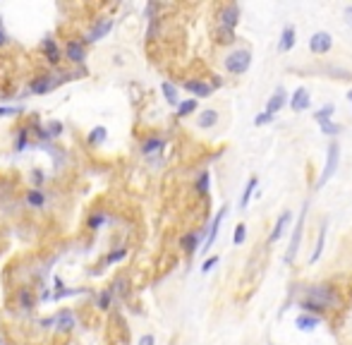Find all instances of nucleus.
Here are the masks:
<instances>
[{
    "label": "nucleus",
    "instance_id": "33",
    "mask_svg": "<svg viewBox=\"0 0 352 345\" xmlns=\"http://www.w3.org/2000/svg\"><path fill=\"white\" fill-rule=\"evenodd\" d=\"M273 118H276V115H271V113H259L257 118H254V125H257V127H261V125H269V123H273Z\"/></svg>",
    "mask_w": 352,
    "mask_h": 345
},
{
    "label": "nucleus",
    "instance_id": "14",
    "mask_svg": "<svg viewBox=\"0 0 352 345\" xmlns=\"http://www.w3.org/2000/svg\"><path fill=\"white\" fill-rule=\"evenodd\" d=\"M185 89H187L190 94H194L197 98L211 96V86H209V84H204V82H199V79H190V82H185Z\"/></svg>",
    "mask_w": 352,
    "mask_h": 345
},
{
    "label": "nucleus",
    "instance_id": "5",
    "mask_svg": "<svg viewBox=\"0 0 352 345\" xmlns=\"http://www.w3.org/2000/svg\"><path fill=\"white\" fill-rule=\"evenodd\" d=\"M331 48H333V36H331L328 31H316V34H312V39H309V51H312L314 56H326V53H331Z\"/></svg>",
    "mask_w": 352,
    "mask_h": 345
},
{
    "label": "nucleus",
    "instance_id": "30",
    "mask_svg": "<svg viewBox=\"0 0 352 345\" xmlns=\"http://www.w3.org/2000/svg\"><path fill=\"white\" fill-rule=\"evenodd\" d=\"M244 240H247V225L240 223V225L235 228V233H232V242H235V245H242Z\"/></svg>",
    "mask_w": 352,
    "mask_h": 345
},
{
    "label": "nucleus",
    "instance_id": "29",
    "mask_svg": "<svg viewBox=\"0 0 352 345\" xmlns=\"http://www.w3.org/2000/svg\"><path fill=\"white\" fill-rule=\"evenodd\" d=\"M106 139V127H94L89 132V144H101Z\"/></svg>",
    "mask_w": 352,
    "mask_h": 345
},
{
    "label": "nucleus",
    "instance_id": "28",
    "mask_svg": "<svg viewBox=\"0 0 352 345\" xmlns=\"http://www.w3.org/2000/svg\"><path fill=\"white\" fill-rule=\"evenodd\" d=\"M43 202H46V197H43V192L41 190H31V192L27 194V204L29 207H43Z\"/></svg>",
    "mask_w": 352,
    "mask_h": 345
},
{
    "label": "nucleus",
    "instance_id": "7",
    "mask_svg": "<svg viewBox=\"0 0 352 345\" xmlns=\"http://www.w3.org/2000/svg\"><path fill=\"white\" fill-rule=\"evenodd\" d=\"M312 106V96H309V91L304 89V86H297L295 91H292V98H290V108L295 113H302L307 111Z\"/></svg>",
    "mask_w": 352,
    "mask_h": 345
},
{
    "label": "nucleus",
    "instance_id": "27",
    "mask_svg": "<svg viewBox=\"0 0 352 345\" xmlns=\"http://www.w3.org/2000/svg\"><path fill=\"white\" fill-rule=\"evenodd\" d=\"M197 245H199V235L197 233H187L185 237H182V247H185V252H194L197 249Z\"/></svg>",
    "mask_w": 352,
    "mask_h": 345
},
{
    "label": "nucleus",
    "instance_id": "21",
    "mask_svg": "<svg viewBox=\"0 0 352 345\" xmlns=\"http://www.w3.org/2000/svg\"><path fill=\"white\" fill-rule=\"evenodd\" d=\"M257 185H259V178H257V175L247 180V187H244L242 199H240V208H247V207H249V199H252V194H254V190H257Z\"/></svg>",
    "mask_w": 352,
    "mask_h": 345
},
{
    "label": "nucleus",
    "instance_id": "44",
    "mask_svg": "<svg viewBox=\"0 0 352 345\" xmlns=\"http://www.w3.org/2000/svg\"><path fill=\"white\" fill-rule=\"evenodd\" d=\"M31 178L36 180V182H41V180H43V175H41V170H34V175H31Z\"/></svg>",
    "mask_w": 352,
    "mask_h": 345
},
{
    "label": "nucleus",
    "instance_id": "31",
    "mask_svg": "<svg viewBox=\"0 0 352 345\" xmlns=\"http://www.w3.org/2000/svg\"><path fill=\"white\" fill-rule=\"evenodd\" d=\"M218 36H220V39H218L220 43H232V41H235V31H232V29H220V27H218Z\"/></svg>",
    "mask_w": 352,
    "mask_h": 345
},
{
    "label": "nucleus",
    "instance_id": "2",
    "mask_svg": "<svg viewBox=\"0 0 352 345\" xmlns=\"http://www.w3.org/2000/svg\"><path fill=\"white\" fill-rule=\"evenodd\" d=\"M307 300L316 302L319 307H324V309L340 304V297L336 295V290L328 288V285H312V288H307Z\"/></svg>",
    "mask_w": 352,
    "mask_h": 345
},
{
    "label": "nucleus",
    "instance_id": "19",
    "mask_svg": "<svg viewBox=\"0 0 352 345\" xmlns=\"http://www.w3.org/2000/svg\"><path fill=\"white\" fill-rule=\"evenodd\" d=\"M324 245H326V221L321 223V230H319V240H316V249H314V254L309 257V264H316L321 259V254H324Z\"/></svg>",
    "mask_w": 352,
    "mask_h": 345
},
{
    "label": "nucleus",
    "instance_id": "11",
    "mask_svg": "<svg viewBox=\"0 0 352 345\" xmlns=\"http://www.w3.org/2000/svg\"><path fill=\"white\" fill-rule=\"evenodd\" d=\"M285 103H287V91H285L283 86H278L276 91H273V96L269 98V103H266V113H271V115H276V113L283 108Z\"/></svg>",
    "mask_w": 352,
    "mask_h": 345
},
{
    "label": "nucleus",
    "instance_id": "40",
    "mask_svg": "<svg viewBox=\"0 0 352 345\" xmlns=\"http://www.w3.org/2000/svg\"><path fill=\"white\" fill-rule=\"evenodd\" d=\"M139 345H156V338H153L151 333H144V336L139 338Z\"/></svg>",
    "mask_w": 352,
    "mask_h": 345
},
{
    "label": "nucleus",
    "instance_id": "37",
    "mask_svg": "<svg viewBox=\"0 0 352 345\" xmlns=\"http://www.w3.org/2000/svg\"><path fill=\"white\" fill-rule=\"evenodd\" d=\"M103 221H106V216H103L101 211H96L94 216L89 218V225H91V230H96V228H98V225H101V223H103Z\"/></svg>",
    "mask_w": 352,
    "mask_h": 345
},
{
    "label": "nucleus",
    "instance_id": "9",
    "mask_svg": "<svg viewBox=\"0 0 352 345\" xmlns=\"http://www.w3.org/2000/svg\"><path fill=\"white\" fill-rule=\"evenodd\" d=\"M110 29H113V19L110 17H103V19H98L94 27H91V31L86 34V41H101L106 34H108Z\"/></svg>",
    "mask_w": 352,
    "mask_h": 345
},
{
    "label": "nucleus",
    "instance_id": "45",
    "mask_svg": "<svg viewBox=\"0 0 352 345\" xmlns=\"http://www.w3.org/2000/svg\"><path fill=\"white\" fill-rule=\"evenodd\" d=\"M348 101H350V103H352V89H350V91H348Z\"/></svg>",
    "mask_w": 352,
    "mask_h": 345
},
{
    "label": "nucleus",
    "instance_id": "34",
    "mask_svg": "<svg viewBox=\"0 0 352 345\" xmlns=\"http://www.w3.org/2000/svg\"><path fill=\"white\" fill-rule=\"evenodd\" d=\"M299 307H302V309H304V312H307V314H316V312H321V309H324V307H319V304L316 302H312V300H304V302H299Z\"/></svg>",
    "mask_w": 352,
    "mask_h": 345
},
{
    "label": "nucleus",
    "instance_id": "10",
    "mask_svg": "<svg viewBox=\"0 0 352 345\" xmlns=\"http://www.w3.org/2000/svg\"><path fill=\"white\" fill-rule=\"evenodd\" d=\"M292 221V211H283L281 216H278V221H276V225H273L271 235H269V242H278L281 237H283L285 228H287V223Z\"/></svg>",
    "mask_w": 352,
    "mask_h": 345
},
{
    "label": "nucleus",
    "instance_id": "3",
    "mask_svg": "<svg viewBox=\"0 0 352 345\" xmlns=\"http://www.w3.org/2000/svg\"><path fill=\"white\" fill-rule=\"evenodd\" d=\"M338 163H340V146H338V141H331V146H328V156H326V166H324V170H321L319 182H316V190H321L326 182L336 175Z\"/></svg>",
    "mask_w": 352,
    "mask_h": 345
},
{
    "label": "nucleus",
    "instance_id": "6",
    "mask_svg": "<svg viewBox=\"0 0 352 345\" xmlns=\"http://www.w3.org/2000/svg\"><path fill=\"white\" fill-rule=\"evenodd\" d=\"M237 22H240V5H225L218 14V27L220 29H232L235 31Z\"/></svg>",
    "mask_w": 352,
    "mask_h": 345
},
{
    "label": "nucleus",
    "instance_id": "23",
    "mask_svg": "<svg viewBox=\"0 0 352 345\" xmlns=\"http://www.w3.org/2000/svg\"><path fill=\"white\" fill-rule=\"evenodd\" d=\"M161 149H163V139H158V137L146 139V141H144V146H141V151L146 153V156H151V153H158Z\"/></svg>",
    "mask_w": 352,
    "mask_h": 345
},
{
    "label": "nucleus",
    "instance_id": "26",
    "mask_svg": "<svg viewBox=\"0 0 352 345\" xmlns=\"http://www.w3.org/2000/svg\"><path fill=\"white\" fill-rule=\"evenodd\" d=\"M43 51H46V58H48L51 63H58V60H60V53H58V46H55V41L46 39V41H43Z\"/></svg>",
    "mask_w": 352,
    "mask_h": 345
},
{
    "label": "nucleus",
    "instance_id": "36",
    "mask_svg": "<svg viewBox=\"0 0 352 345\" xmlns=\"http://www.w3.org/2000/svg\"><path fill=\"white\" fill-rule=\"evenodd\" d=\"M110 297H113V292H110V290H103V292H101V297H98V307H101V309H108Z\"/></svg>",
    "mask_w": 352,
    "mask_h": 345
},
{
    "label": "nucleus",
    "instance_id": "35",
    "mask_svg": "<svg viewBox=\"0 0 352 345\" xmlns=\"http://www.w3.org/2000/svg\"><path fill=\"white\" fill-rule=\"evenodd\" d=\"M19 302H22V307H24V309H31V307H34V304H31V295H29L27 288L19 290Z\"/></svg>",
    "mask_w": 352,
    "mask_h": 345
},
{
    "label": "nucleus",
    "instance_id": "22",
    "mask_svg": "<svg viewBox=\"0 0 352 345\" xmlns=\"http://www.w3.org/2000/svg\"><path fill=\"white\" fill-rule=\"evenodd\" d=\"M161 89H163V96H165V101L170 103V106H180V98H177V89L173 86L170 82H163L161 84Z\"/></svg>",
    "mask_w": 352,
    "mask_h": 345
},
{
    "label": "nucleus",
    "instance_id": "20",
    "mask_svg": "<svg viewBox=\"0 0 352 345\" xmlns=\"http://www.w3.org/2000/svg\"><path fill=\"white\" fill-rule=\"evenodd\" d=\"M333 113H336V106L333 103H326L324 108H319V111L314 113V120L319 125H326V123H333L331 118H333Z\"/></svg>",
    "mask_w": 352,
    "mask_h": 345
},
{
    "label": "nucleus",
    "instance_id": "16",
    "mask_svg": "<svg viewBox=\"0 0 352 345\" xmlns=\"http://www.w3.org/2000/svg\"><path fill=\"white\" fill-rule=\"evenodd\" d=\"M295 326H297L299 331H314L319 326V317L316 314H299L295 319Z\"/></svg>",
    "mask_w": 352,
    "mask_h": 345
},
{
    "label": "nucleus",
    "instance_id": "32",
    "mask_svg": "<svg viewBox=\"0 0 352 345\" xmlns=\"http://www.w3.org/2000/svg\"><path fill=\"white\" fill-rule=\"evenodd\" d=\"M321 132H324L326 137H336L340 132V125L338 123H326V125H321Z\"/></svg>",
    "mask_w": 352,
    "mask_h": 345
},
{
    "label": "nucleus",
    "instance_id": "25",
    "mask_svg": "<svg viewBox=\"0 0 352 345\" xmlns=\"http://www.w3.org/2000/svg\"><path fill=\"white\" fill-rule=\"evenodd\" d=\"M194 111H197V98L182 101V103L177 106V115H180V118H187V115H192Z\"/></svg>",
    "mask_w": 352,
    "mask_h": 345
},
{
    "label": "nucleus",
    "instance_id": "18",
    "mask_svg": "<svg viewBox=\"0 0 352 345\" xmlns=\"http://www.w3.org/2000/svg\"><path fill=\"white\" fill-rule=\"evenodd\" d=\"M68 58L72 63H84V43L79 41H70L68 43Z\"/></svg>",
    "mask_w": 352,
    "mask_h": 345
},
{
    "label": "nucleus",
    "instance_id": "24",
    "mask_svg": "<svg viewBox=\"0 0 352 345\" xmlns=\"http://www.w3.org/2000/svg\"><path fill=\"white\" fill-rule=\"evenodd\" d=\"M209 182H211V175H209V170H202L199 173V178H197V192L206 197L209 194Z\"/></svg>",
    "mask_w": 352,
    "mask_h": 345
},
{
    "label": "nucleus",
    "instance_id": "15",
    "mask_svg": "<svg viewBox=\"0 0 352 345\" xmlns=\"http://www.w3.org/2000/svg\"><path fill=\"white\" fill-rule=\"evenodd\" d=\"M55 86V82L48 77V74H43V77H36L34 82L29 84V89L34 91V94H46V91H51Z\"/></svg>",
    "mask_w": 352,
    "mask_h": 345
},
{
    "label": "nucleus",
    "instance_id": "12",
    "mask_svg": "<svg viewBox=\"0 0 352 345\" xmlns=\"http://www.w3.org/2000/svg\"><path fill=\"white\" fill-rule=\"evenodd\" d=\"M216 123H218V111H213V108H206V111H202L197 115V127L199 130H211V127H216Z\"/></svg>",
    "mask_w": 352,
    "mask_h": 345
},
{
    "label": "nucleus",
    "instance_id": "17",
    "mask_svg": "<svg viewBox=\"0 0 352 345\" xmlns=\"http://www.w3.org/2000/svg\"><path fill=\"white\" fill-rule=\"evenodd\" d=\"M55 326H58L60 331H65V333L72 331V329H74V314L68 312V309H65V312H60V314L55 317Z\"/></svg>",
    "mask_w": 352,
    "mask_h": 345
},
{
    "label": "nucleus",
    "instance_id": "1",
    "mask_svg": "<svg viewBox=\"0 0 352 345\" xmlns=\"http://www.w3.org/2000/svg\"><path fill=\"white\" fill-rule=\"evenodd\" d=\"M223 65H225V69L230 74H244L249 69V65H252V51L249 48H235L232 53L225 56Z\"/></svg>",
    "mask_w": 352,
    "mask_h": 345
},
{
    "label": "nucleus",
    "instance_id": "42",
    "mask_svg": "<svg viewBox=\"0 0 352 345\" xmlns=\"http://www.w3.org/2000/svg\"><path fill=\"white\" fill-rule=\"evenodd\" d=\"M345 17H348V22L352 24V5H348V7H345Z\"/></svg>",
    "mask_w": 352,
    "mask_h": 345
},
{
    "label": "nucleus",
    "instance_id": "39",
    "mask_svg": "<svg viewBox=\"0 0 352 345\" xmlns=\"http://www.w3.org/2000/svg\"><path fill=\"white\" fill-rule=\"evenodd\" d=\"M127 254V249H118V252H113V254H108V264H115V262H120L122 257Z\"/></svg>",
    "mask_w": 352,
    "mask_h": 345
},
{
    "label": "nucleus",
    "instance_id": "8",
    "mask_svg": "<svg viewBox=\"0 0 352 345\" xmlns=\"http://www.w3.org/2000/svg\"><path fill=\"white\" fill-rule=\"evenodd\" d=\"M225 216H228V207H220V211L216 213V218H213L211 228H209V237H206L204 252H209V249L213 247V242H216V237H218V230H220V223H223V218H225Z\"/></svg>",
    "mask_w": 352,
    "mask_h": 345
},
{
    "label": "nucleus",
    "instance_id": "41",
    "mask_svg": "<svg viewBox=\"0 0 352 345\" xmlns=\"http://www.w3.org/2000/svg\"><path fill=\"white\" fill-rule=\"evenodd\" d=\"M24 144H27V132L22 130L19 132V141H17V149H24Z\"/></svg>",
    "mask_w": 352,
    "mask_h": 345
},
{
    "label": "nucleus",
    "instance_id": "38",
    "mask_svg": "<svg viewBox=\"0 0 352 345\" xmlns=\"http://www.w3.org/2000/svg\"><path fill=\"white\" fill-rule=\"evenodd\" d=\"M218 262H220L218 257H209V259L202 264V271H204V274H209V271H211L213 266H218Z\"/></svg>",
    "mask_w": 352,
    "mask_h": 345
},
{
    "label": "nucleus",
    "instance_id": "4",
    "mask_svg": "<svg viewBox=\"0 0 352 345\" xmlns=\"http://www.w3.org/2000/svg\"><path fill=\"white\" fill-rule=\"evenodd\" d=\"M307 207H309V202H304V207H302V211H299L297 225H295V233H292V240H290V249H287V254H285V262L287 264L297 257L299 240H302V228H304V218H307Z\"/></svg>",
    "mask_w": 352,
    "mask_h": 345
},
{
    "label": "nucleus",
    "instance_id": "43",
    "mask_svg": "<svg viewBox=\"0 0 352 345\" xmlns=\"http://www.w3.org/2000/svg\"><path fill=\"white\" fill-rule=\"evenodd\" d=\"M5 41H7V34H5V31H2V27H0V46H2Z\"/></svg>",
    "mask_w": 352,
    "mask_h": 345
},
{
    "label": "nucleus",
    "instance_id": "13",
    "mask_svg": "<svg viewBox=\"0 0 352 345\" xmlns=\"http://www.w3.org/2000/svg\"><path fill=\"white\" fill-rule=\"evenodd\" d=\"M292 46H295V27L287 24V27H283V31H281L278 51H281V53H287V51H292Z\"/></svg>",
    "mask_w": 352,
    "mask_h": 345
}]
</instances>
